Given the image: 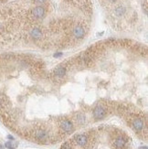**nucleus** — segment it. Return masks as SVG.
<instances>
[{
	"mask_svg": "<svg viewBox=\"0 0 148 149\" xmlns=\"http://www.w3.org/2000/svg\"><path fill=\"white\" fill-rule=\"evenodd\" d=\"M45 14H46V10L41 6H38L36 7H34L33 9H31L30 11L31 18L34 19V20H38V19L43 18L45 17Z\"/></svg>",
	"mask_w": 148,
	"mask_h": 149,
	"instance_id": "obj_1",
	"label": "nucleus"
},
{
	"mask_svg": "<svg viewBox=\"0 0 148 149\" xmlns=\"http://www.w3.org/2000/svg\"><path fill=\"white\" fill-rule=\"evenodd\" d=\"M93 116H94V118L97 119V120L104 118L106 116V110L103 108L102 106H97L93 110Z\"/></svg>",
	"mask_w": 148,
	"mask_h": 149,
	"instance_id": "obj_2",
	"label": "nucleus"
},
{
	"mask_svg": "<svg viewBox=\"0 0 148 149\" xmlns=\"http://www.w3.org/2000/svg\"><path fill=\"white\" fill-rule=\"evenodd\" d=\"M72 33L76 39H82L85 35V28L82 25H77L74 27Z\"/></svg>",
	"mask_w": 148,
	"mask_h": 149,
	"instance_id": "obj_3",
	"label": "nucleus"
},
{
	"mask_svg": "<svg viewBox=\"0 0 148 149\" xmlns=\"http://www.w3.org/2000/svg\"><path fill=\"white\" fill-rule=\"evenodd\" d=\"M29 35L30 37L33 39H35V40H38V39H40L42 36H43V33H42V30H41L40 28H38V27H35V28H31L30 32H29Z\"/></svg>",
	"mask_w": 148,
	"mask_h": 149,
	"instance_id": "obj_4",
	"label": "nucleus"
},
{
	"mask_svg": "<svg viewBox=\"0 0 148 149\" xmlns=\"http://www.w3.org/2000/svg\"><path fill=\"white\" fill-rule=\"evenodd\" d=\"M60 128L64 132L70 133V132H71L72 128H73V125H72V123L69 120H63V121L60 122Z\"/></svg>",
	"mask_w": 148,
	"mask_h": 149,
	"instance_id": "obj_5",
	"label": "nucleus"
},
{
	"mask_svg": "<svg viewBox=\"0 0 148 149\" xmlns=\"http://www.w3.org/2000/svg\"><path fill=\"white\" fill-rule=\"evenodd\" d=\"M35 136H36V138L38 140L42 141V142H44V141H46V140L49 139V134L47 133L46 131H44V130H38V131H37Z\"/></svg>",
	"mask_w": 148,
	"mask_h": 149,
	"instance_id": "obj_6",
	"label": "nucleus"
},
{
	"mask_svg": "<svg viewBox=\"0 0 148 149\" xmlns=\"http://www.w3.org/2000/svg\"><path fill=\"white\" fill-rule=\"evenodd\" d=\"M75 141L79 145L85 146L87 144V136L84 134H78L75 136Z\"/></svg>",
	"mask_w": 148,
	"mask_h": 149,
	"instance_id": "obj_7",
	"label": "nucleus"
},
{
	"mask_svg": "<svg viewBox=\"0 0 148 149\" xmlns=\"http://www.w3.org/2000/svg\"><path fill=\"white\" fill-rule=\"evenodd\" d=\"M65 74H66V69L64 67H58L54 71V75H55V77L57 78H60V79H61L65 76Z\"/></svg>",
	"mask_w": 148,
	"mask_h": 149,
	"instance_id": "obj_8",
	"label": "nucleus"
},
{
	"mask_svg": "<svg viewBox=\"0 0 148 149\" xmlns=\"http://www.w3.org/2000/svg\"><path fill=\"white\" fill-rule=\"evenodd\" d=\"M143 120H141V119H135L134 121L133 122V126L134 130H136V131H141V130H143Z\"/></svg>",
	"mask_w": 148,
	"mask_h": 149,
	"instance_id": "obj_9",
	"label": "nucleus"
},
{
	"mask_svg": "<svg viewBox=\"0 0 148 149\" xmlns=\"http://www.w3.org/2000/svg\"><path fill=\"white\" fill-rule=\"evenodd\" d=\"M114 145L117 148H123V146L125 145V140L123 137H118L117 139H115L114 141Z\"/></svg>",
	"mask_w": 148,
	"mask_h": 149,
	"instance_id": "obj_10",
	"label": "nucleus"
},
{
	"mask_svg": "<svg viewBox=\"0 0 148 149\" xmlns=\"http://www.w3.org/2000/svg\"><path fill=\"white\" fill-rule=\"evenodd\" d=\"M125 11H126V9H125L123 6H117V7L115 8L114 13H115V15L117 16V17H122V16L124 15Z\"/></svg>",
	"mask_w": 148,
	"mask_h": 149,
	"instance_id": "obj_11",
	"label": "nucleus"
},
{
	"mask_svg": "<svg viewBox=\"0 0 148 149\" xmlns=\"http://www.w3.org/2000/svg\"><path fill=\"white\" fill-rule=\"evenodd\" d=\"M77 121H78V123L82 124V123H85V116L83 115V114H78L77 115Z\"/></svg>",
	"mask_w": 148,
	"mask_h": 149,
	"instance_id": "obj_12",
	"label": "nucleus"
},
{
	"mask_svg": "<svg viewBox=\"0 0 148 149\" xmlns=\"http://www.w3.org/2000/svg\"><path fill=\"white\" fill-rule=\"evenodd\" d=\"M5 147H7L8 149H15L16 147V144L13 143V142H6L5 144Z\"/></svg>",
	"mask_w": 148,
	"mask_h": 149,
	"instance_id": "obj_13",
	"label": "nucleus"
},
{
	"mask_svg": "<svg viewBox=\"0 0 148 149\" xmlns=\"http://www.w3.org/2000/svg\"><path fill=\"white\" fill-rule=\"evenodd\" d=\"M61 149H71V145H70L69 143H65L61 146Z\"/></svg>",
	"mask_w": 148,
	"mask_h": 149,
	"instance_id": "obj_14",
	"label": "nucleus"
},
{
	"mask_svg": "<svg viewBox=\"0 0 148 149\" xmlns=\"http://www.w3.org/2000/svg\"><path fill=\"white\" fill-rule=\"evenodd\" d=\"M36 4H43V3H45L47 0H33Z\"/></svg>",
	"mask_w": 148,
	"mask_h": 149,
	"instance_id": "obj_15",
	"label": "nucleus"
},
{
	"mask_svg": "<svg viewBox=\"0 0 148 149\" xmlns=\"http://www.w3.org/2000/svg\"><path fill=\"white\" fill-rule=\"evenodd\" d=\"M60 56H62L61 52H59V53H55V54H54V57H55V58H60Z\"/></svg>",
	"mask_w": 148,
	"mask_h": 149,
	"instance_id": "obj_16",
	"label": "nucleus"
},
{
	"mask_svg": "<svg viewBox=\"0 0 148 149\" xmlns=\"http://www.w3.org/2000/svg\"><path fill=\"white\" fill-rule=\"evenodd\" d=\"M7 137H8V139H10V140H13V139H14V137H13V136H11V135H8Z\"/></svg>",
	"mask_w": 148,
	"mask_h": 149,
	"instance_id": "obj_17",
	"label": "nucleus"
},
{
	"mask_svg": "<svg viewBox=\"0 0 148 149\" xmlns=\"http://www.w3.org/2000/svg\"><path fill=\"white\" fill-rule=\"evenodd\" d=\"M0 149H5V147H4L3 145H1V144H0Z\"/></svg>",
	"mask_w": 148,
	"mask_h": 149,
	"instance_id": "obj_18",
	"label": "nucleus"
},
{
	"mask_svg": "<svg viewBox=\"0 0 148 149\" xmlns=\"http://www.w3.org/2000/svg\"><path fill=\"white\" fill-rule=\"evenodd\" d=\"M109 1H110V2H112V3H113V2H115L116 0H109Z\"/></svg>",
	"mask_w": 148,
	"mask_h": 149,
	"instance_id": "obj_19",
	"label": "nucleus"
},
{
	"mask_svg": "<svg viewBox=\"0 0 148 149\" xmlns=\"http://www.w3.org/2000/svg\"><path fill=\"white\" fill-rule=\"evenodd\" d=\"M1 28H2V27H1V24H0V31H1Z\"/></svg>",
	"mask_w": 148,
	"mask_h": 149,
	"instance_id": "obj_20",
	"label": "nucleus"
}]
</instances>
